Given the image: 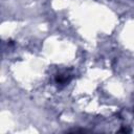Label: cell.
I'll return each instance as SVG.
<instances>
[{
    "label": "cell",
    "mask_w": 134,
    "mask_h": 134,
    "mask_svg": "<svg viewBox=\"0 0 134 134\" xmlns=\"http://www.w3.org/2000/svg\"><path fill=\"white\" fill-rule=\"evenodd\" d=\"M69 80H70V75L68 73H60L55 79L58 84H66L69 82Z\"/></svg>",
    "instance_id": "cell-1"
}]
</instances>
